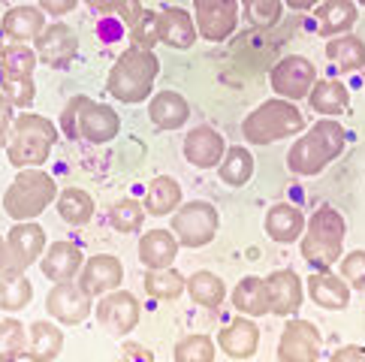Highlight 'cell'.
Listing matches in <instances>:
<instances>
[{
	"label": "cell",
	"mask_w": 365,
	"mask_h": 362,
	"mask_svg": "<svg viewBox=\"0 0 365 362\" xmlns=\"http://www.w3.org/2000/svg\"><path fill=\"white\" fill-rule=\"evenodd\" d=\"M308 103H311V109H317L320 115H344L350 106V90L338 79H323L311 88Z\"/></svg>",
	"instance_id": "obj_32"
},
{
	"label": "cell",
	"mask_w": 365,
	"mask_h": 362,
	"mask_svg": "<svg viewBox=\"0 0 365 362\" xmlns=\"http://www.w3.org/2000/svg\"><path fill=\"white\" fill-rule=\"evenodd\" d=\"M272 88L281 100H302L317 85V67L302 55H287L272 67Z\"/></svg>",
	"instance_id": "obj_9"
},
{
	"label": "cell",
	"mask_w": 365,
	"mask_h": 362,
	"mask_svg": "<svg viewBox=\"0 0 365 362\" xmlns=\"http://www.w3.org/2000/svg\"><path fill=\"white\" fill-rule=\"evenodd\" d=\"M40 9L51 12V16H67L76 9V0H40Z\"/></svg>",
	"instance_id": "obj_51"
},
{
	"label": "cell",
	"mask_w": 365,
	"mask_h": 362,
	"mask_svg": "<svg viewBox=\"0 0 365 362\" xmlns=\"http://www.w3.org/2000/svg\"><path fill=\"white\" fill-rule=\"evenodd\" d=\"M302 127H305L302 112L290 100H266L245 118L242 133L251 145H269V142L302 133Z\"/></svg>",
	"instance_id": "obj_6"
},
{
	"label": "cell",
	"mask_w": 365,
	"mask_h": 362,
	"mask_svg": "<svg viewBox=\"0 0 365 362\" xmlns=\"http://www.w3.org/2000/svg\"><path fill=\"white\" fill-rule=\"evenodd\" d=\"M344 142H347L344 127L338 121H332V118L317 121L287 151V166H290V172H296V175H317L344 151Z\"/></svg>",
	"instance_id": "obj_2"
},
{
	"label": "cell",
	"mask_w": 365,
	"mask_h": 362,
	"mask_svg": "<svg viewBox=\"0 0 365 362\" xmlns=\"http://www.w3.org/2000/svg\"><path fill=\"white\" fill-rule=\"evenodd\" d=\"M178 257V239L175 232L169 229H148L145 236L139 239V263L145 266L148 272H158V269H173Z\"/></svg>",
	"instance_id": "obj_20"
},
{
	"label": "cell",
	"mask_w": 365,
	"mask_h": 362,
	"mask_svg": "<svg viewBox=\"0 0 365 362\" xmlns=\"http://www.w3.org/2000/svg\"><path fill=\"white\" fill-rule=\"evenodd\" d=\"M34 51L40 63H48V67H67V63L76 58L79 51V36L70 24H48V28L34 40Z\"/></svg>",
	"instance_id": "obj_14"
},
{
	"label": "cell",
	"mask_w": 365,
	"mask_h": 362,
	"mask_svg": "<svg viewBox=\"0 0 365 362\" xmlns=\"http://www.w3.org/2000/svg\"><path fill=\"white\" fill-rule=\"evenodd\" d=\"M12 121H16V118H12V103H9L4 94H0V148H4L6 142H9Z\"/></svg>",
	"instance_id": "obj_47"
},
{
	"label": "cell",
	"mask_w": 365,
	"mask_h": 362,
	"mask_svg": "<svg viewBox=\"0 0 365 362\" xmlns=\"http://www.w3.org/2000/svg\"><path fill=\"white\" fill-rule=\"evenodd\" d=\"M197 31L208 43H224L239 28V4L236 0H193Z\"/></svg>",
	"instance_id": "obj_10"
},
{
	"label": "cell",
	"mask_w": 365,
	"mask_h": 362,
	"mask_svg": "<svg viewBox=\"0 0 365 362\" xmlns=\"http://www.w3.org/2000/svg\"><path fill=\"white\" fill-rule=\"evenodd\" d=\"M266 290H269V305L272 314L278 317H290L302 308V278L293 269H278L266 278Z\"/></svg>",
	"instance_id": "obj_17"
},
{
	"label": "cell",
	"mask_w": 365,
	"mask_h": 362,
	"mask_svg": "<svg viewBox=\"0 0 365 362\" xmlns=\"http://www.w3.org/2000/svg\"><path fill=\"white\" fill-rule=\"evenodd\" d=\"M359 4H362V6H365V0H359Z\"/></svg>",
	"instance_id": "obj_55"
},
{
	"label": "cell",
	"mask_w": 365,
	"mask_h": 362,
	"mask_svg": "<svg viewBox=\"0 0 365 362\" xmlns=\"http://www.w3.org/2000/svg\"><path fill=\"white\" fill-rule=\"evenodd\" d=\"M305 227H308L305 214L290 202H278L266 212V232H269V239L278 244H290L296 239H302Z\"/></svg>",
	"instance_id": "obj_25"
},
{
	"label": "cell",
	"mask_w": 365,
	"mask_h": 362,
	"mask_svg": "<svg viewBox=\"0 0 365 362\" xmlns=\"http://www.w3.org/2000/svg\"><path fill=\"white\" fill-rule=\"evenodd\" d=\"M320 332L311 320H290L281 332L278 359L281 362H317Z\"/></svg>",
	"instance_id": "obj_12"
},
{
	"label": "cell",
	"mask_w": 365,
	"mask_h": 362,
	"mask_svg": "<svg viewBox=\"0 0 365 362\" xmlns=\"http://www.w3.org/2000/svg\"><path fill=\"white\" fill-rule=\"evenodd\" d=\"M118 362H154V356H151V351H145L142 344H136V341H127L124 347H121V356H118Z\"/></svg>",
	"instance_id": "obj_48"
},
{
	"label": "cell",
	"mask_w": 365,
	"mask_h": 362,
	"mask_svg": "<svg viewBox=\"0 0 365 362\" xmlns=\"http://www.w3.org/2000/svg\"><path fill=\"white\" fill-rule=\"evenodd\" d=\"M329 362H365V347H359V344H344V347H338V351L332 353Z\"/></svg>",
	"instance_id": "obj_50"
},
{
	"label": "cell",
	"mask_w": 365,
	"mask_h": 362,
	"mask_svg": "<svg viewBox=\"0 0 365 362\" xmlns=\"http://www.w3.org/2000/svg\"><path fill=\"white\" fill-rule=\"evenodd\" d=\"M6 242H9L12 257H16V263L21 266V272L28 266H34L46 254V232H43L40 224H34V221L16 224L6 232Z\"/></svg>",
	"instance_id": "obj_21"
},
{
	"label": "cell",
	"mask_w": 365,
	"mask_h": 362,
	"mask_svg": "<svg viewBox=\"0 0 365 362\" xmlns=\"http://www.w3.org/2000/svg\"><path fill=\"white\" fill-rule=\"evenodd\" d=\"M242 9L254 28H272L281 19V0H242Z\"/></svg>",
	"instance_id": "obj_42"
},
{
	"label": "cell",
	"mask_w": 365,
	"mask_h": 362,
	"mask_svg": "<svg viewBox=\"0 0 365 362\" xmlns=\"http://www.w3.org/2000/svg\"><path fill=\"white\" fill-rule=\"evenodd\" d=\"M217 172H220V181H227L230 187L247 185V181H251V175H254V154L247 151L245 145L227 148L224 160H220V166H217Z\"/></svg>",
	"instance_id": "obj_34"
},
{
	"label": "cell",
	"mask_w": 365,
	"mask_h": 362,
	"mask_svg": "<svg viewBox=\"0 0 365 362\" xmlns=\"http://www.w3.org/2000/svg\"><path fill=\"white\" fill-rule=\"evenodd\" d=\"M232 308L247 317H263L272 311L269 305V290H266V278H242L232 290Z\"/></svg>",
	"instance_id": "obj_28"
},
{
	"label": "cell",
	"mask_w": 365,
	"mask_h": 362,
	"mask_svg": "<svg viewBox=\"0 0 365 362\" xmlns=\"http://www.w3.org/2000/svg\"><path fill=\"white\" fill-rule=\"evenodd\" d=\"M61 124H63V130H67V136H70V139L79 136V127H76V106H73V103H67V109H63Z\"/></svg>",
	"instance_id": "obj_52"
},
{
	"label": "cell",
	"mask_w": 365,
	"mask_h": 362,
	"mask_svg": "<svg viewBox=\"0 0 365 362\" xmlns=\"http://www.w3.org/2000/svg\"><path fill=\"white\" fill-rule=\"evenodd\" d=\"M158 73H160V61L154 51L130 46L109 70V79H106L109 94L121 103H142L148 100Z\"/></svg>",
	"instance_id": "obj_4"
},
{
	"label": "cell",
	"mask_w": 365,
	"mask_h": 362,
	"mask_svg": "<svg viewBox=\"0 0 365 362\" xmlns=\"http://www.w3.org/2000/svg\"><path fill=\"white\" fill-rule=\"evenodd\" d=\"M31 296H34V287L24 278V272H19V275H0V308L4 311H21L31 302Z\"/></svg>",
	"instance_id": "obj_38"
},
{
	"label": "cell",
	"mask_w": 365,
	"mask_h": 362,
	"mask_svg": "<svg viewBox=\"0 0 365 362\" xmlns=\"http://www.w3.org/2000/svg\"><path fill=\"white\" fill-rule=\"evenodd\" d=\"M178 205H181V185L175 178H169V175H158L148 185L145 212L154 214V217H163V214L178 212Z\"/></svg>",
	"instance_id": "obj_31"
},
{
	"label": "cell",
	"mask_w": 365,
	"mask_h": 362,
	"mask_svg": "<svg viewBox=\"0 0 365 362\" xmlns=\"http://www.w3.org/2000/svg\"><path fill=\"white\" fill-rule=\"evenodd\" d=\"M187 293H190V299L197 305L217 308L220 302H224L227 287H224V281H220L215 272H197V275L187 278Z\"/></svg>",
	"instance_id": "obj_35"
},
{
	"label": "cell",
	"mask_w": 365,
	"mask_h": 362,
	"mask_svg": "<svg viewBox=\"0 0 365 362\" xmlns=\"http://www.w3.org/2000/svg\"><path fill=\"white\" fill-rule=\"evenodd\" d=\"M0 31H4V36H9L12 43L36 40V36L46 31V12L40 6H12L9 12H4Z\"/></svg>",
	"instance_id": "obj_24"
},
{
	"label": "cell",
	"mask_w": 365,
	"mask_h": 362,
	"mask_svg": "<svg viewBox=\"0 0 365 362\" xmlns=\"http://www.w3.org/2000/svg\"><path fill=\"white\" fill-rule=\"evenodd\" d=\"M224 154H227V142L215 127L200 124L185 136V157L197 170H215L224 160Z\"/></svg>",
	"instance_id": "obj_16"
},
{
	"label": "cell",
	"mask_w": 365,
	"mask_h": 362,
	"mask_svg": "<svg viewBox=\"0 0 365 362\" xmlns=\"http://www.w3.org/2000/svg\"><path fill=\"white\" fill-rule=\"evenodd\" d=\"M308 293L320 308L326 311H344L350 305V287L341 275H332L329 269L326 272H314L308 278Z\"/></svg>",
	"instance_id": "obj_23"
},
{
	"label": "cell",
	"mask_w": 365,
	"mask_h": 362,
	"mask_svg": "<svg viewBox=\"0 0 365 362\" xmlns=\"http://www.w3.org/2000/svg\"><path fill=\"white\" fill-rule=\"evenodd\" d=\"M0 55H4V43H0Z\"/></svg>",
	"instance_id": "obj_54"
},
{
	"label": "cell",
	"mask_w": 365,
	"mask_h": 362,
	"mask_svg": "<svg viewBox=\"0 0 365 362\" xmlns=\"http://www.w3.org/2000/svg\"><path fill=\"white\" fill-rule=\"evenodd\" d=\"M284 4L290 6V9H299V12H302V9H314V6H317V0H284Z\"/></svg>",
	"instance_id": "obj_53"
},
{
	"label": "cell",
	"mask_w": 365,
	"mask_h": 362,
	"mask_svg": "<svg viewBox=\"0 0 365 362\" xmlns=\"http://www.w3.org/2000/svg\"><path fill=\"white\" fill-rule=\"evenodd\" d=\"M121 281H124V263L112 254H97V257H91V260H85L82 275H79L82 290L91 299H94V296L115 293L121 287Z\"/></svg>",
	"instance_id": "obj_15"
},
{
	"label": "cell",
	"mask_w": 365,
	"mask_h": 362,
	"mask_svg": "<svg viewBox=\"0 0 365 362\" xmlns=\"http://www.w3.org/2000/svg\"><path fill=\"white\" fill-rule=\"evenodd\" d=\"M142 317V308L136 302L133 293L127 290H115V293H106L97 305V320L100 326H106L112 335H127L136 329V323Z\"/></svg>",
	"instance_id": "obj_13"
},
{
	"label": "cell",
	"mask_w": 365,
	"mask_h": 362,
	"mask_svg": "<svg viewBox=\"0 0 365 362\" xmlns=\"http://www.w3.org/2000/svg\"><path fill=\"white\" fill-rule=\"evenodd\" d=\"M58 142V127L51 118L36 112H24L12 121L9 142H6V157L19 170H40L48 160L51 148Z\"/></svg>",
	"instance_id": "obj_1"
},
{
	"label": "cell",
	"mask_w": 365,
	"mask_h": 362,
	"mask_svg": "<svg viewBox=\"0 0 365 362\" xmlns=\"http://www.w3.org/2000/svg\"><path fill=\"white\" fill-rule=\"evenodd\" d=\"M314 16H317V33L332 40V36H341L354 28L359 12L354 0H323V4H317Z\"/></svg>",
	"instance_id": "obj_27"
},
{
	"label": "cell",
	"mask_w": 365,
	"mask_h": 362,
	"mask_svg": "<svg viewBox=\"0 0 365 362\" xmlns=\"http://www.w3.org/2000/svg\"><path fill=\"white\" fill-rule=\"evenodd\" d=\"M220 351H224L230 359H251L257 353V344H259V329L254 320L239 317L232 320L227 329H220Z\"/></svg>",
	"instance_id": "obj_26"
},
{
	"label": "cell",
	"mask_w": 365,
	"mask_h": 362,
	"mask_svg": "<svg viewBox=\"0 0 365 362\" xmlns=\"http://www.w3.org/2000/svg\"><path fill=\"white\" fill-rule=\"evenodd\" d=\"M46 311L58 323H63V326H76V323H82V320L91 317L94 302H91V296L82 290V284L61 281L46 296Z\"/></svg>",
	"instance_id": "obj_11"
},
{
	"label": "cell",
	"mask_w": 365,
	"mask_h": 362,
	"mask_svg": "<svg viewBox=\"0 0 365 362\" xmlns=\"http://www.w3.org/2000/svg\"><path fill=\"white\" fill-rule=\"evenodd\" d=\"M142 221H145V205H139L136 200H118L109 209V224L118 232H136L142 229Z\"/></svg>",
	"instance_id": "obj_40"
},
{
	"label": "cell",
	"mask_w": 365,
	"mask_h": 362,
	"mask_svg": "<svg viewBox=\"0 0 365 362\" xmlns=\"http://www.w3.org/2000/svg\"><path fill=\"white\" fill-rule=\"evenodd\" d=\"M217 227H220V214L205 200L178 205V212L173 214V232L178 244H185V248H202V244H208L217 236Z\"/></svg>",
	"instance_id": "obj_7"
},
{
	"label": "cell",
	"mask_w": 365,
	"mask_h": 362,
	"mask_svg": "<svg viewBox=\"0 0 365 362\" xmlns=\"http://www.w3.org/2000/svg\"><path fill=\"white\" fill-rule=\"evenodd\" d=\"M344 236H347V224L338 209L332 205H320L311 214V221L302 232V257L308 266H314V272H326L341 260V248H344Z\"/></svg>",
	"instance_id": "obj_3"
},
{
	"label": "cell",
	"mask_w": 365,
	"mask_h": 362,
	"mask_svg": "<svg viewBox=\"0 0 365 362\" xmlns=\"http://www.w3.org/2000/svg\"><path fill=\"white\" fill-rule=\"evenodd\" d=\"M21 356H28V332L21 320L9 317L0 323V362H19Z\"/></svg>",
	"instance_id": "obj_36"
},
{
	"label": "cell",
	"mask_w": 365,
	"mask_h": 362,
	"mask_svg": "<svg viewBox=\"0 0 365 362\" xmlns=\"http://www.w3.org/2000/svg\"><path fill=\"white\" fill-rule=\"evenodd\" d=\"M148 118L154 127H160V130H178V127L187 124L190 106L178 90H160V94H154L148 103Z\"/></svg>",
	"instance_id": "obj_22"
},
{
	"label": "cell",
	"mask_w": 365,
	"mask_h": 362,
	"mask_svg": "<svg viewBox=\"0 0 365 362\" xmlns=\"http://www.w3.org/2000/svg\"><path fill=\"white\" fill-rule=\"evenodd\" d=\"M197 21L190 19V12L178 9V6H166L158 12V40L166 43L169 48H190L197 43Z\"/></svg>",
	"instance_id": "obj_19"
},
{
	"label": "cell",
	"mask_w": 365,
	"mask_h": 362,
	"mask_svg": "<svg viewBox=\"0 0 365 362\" xmlns=\"http://www.w3.org/2000/svg\"><path fill=\"white\" fill-rule=\"evenodd\" d=\"M63 347V332L58 326H51L48 320L31 323V344H28V359L31 362H51L58 359Z\"/></svg>",
	"instance_id": "obj_30"
},
{
	"label": "cell",
	"mask_w": 365,
	"mask_h": 362,
	"mask_svg": "<svg viewBox=\"0 0 365 362\" xmlns=\"http://www.w3.org/2000/svg\"><path fill=\"white\" fill-rule=\"evenodd\" d=\"M341 278L350 290H365V251H354L341 260Z\"/></svg>",
	"instance_id": "obj_46"
},
{
	"label": "cell",
	"mask_w": 365,
	"mask_h": 362,
	"mask_svg": "<svg viewBox=\"0 0 365 362\" xmlns=\"http://www.w3.org/2000/svg\"><path fill=\"white\" fill-rule=\"evenodd\" d=\"M55 200H58L55 178L43 170H21L4 193V212L16 224L34 221V217H40Z\"/></svg>",
	"instance_id": "obj_5"
},
{
	"label": "cell",
	"mask_w": 365,
	"mask_h": 362,
	"mask_svg": "<svg viewBox=\"0 0 365 362\" xmlns=\"http://www.w3.org/2000/svg\"><path fill=\"white\" fill-rule=\"evenodd\" d=\"M0 85H4V97L12 103V106H31L34 97H36V85L34 79L28 76V79H16V76H0Z\"/></svg>",
	"instance_id": "obj_44"
},
{
	"label": "cell",
	"mask_w": 365,
	"mask_h": 362,
	"mask_svg": "<svg viewBox=\"0 0 365 362\" xmlns=\"http://www.w3.org/2000/svg\"><path fill=\"white\" fill-rule=\"evenodd\" d=\"M85 266V254L76 242H51V248H46V254L40 257V269L48 281H73L76 272H82Z\"/></svg>",
	"instance_id": "obj_18"
},
{
	"label": "cell",
	"mask_w": 365,
	"mask_h": 362,
	"mask_svg": "<svg viewBox=\"0 0 365 362\" xmlns=\"http://www.w3.org/2000/svg\"><path fill=\"white\" fill-rule=\"evenodd\" d=\"M40 63V58H36V51L28 48L24 43H12L4 48V55H0V76H16V79H28V76H34V67Z\"/></svg>",
	"instance_id": "obj_37"
},
{
	"label": "cell",
	"mask_w": 365,
	"mask_h": 362,
	"mask_svg": "<svg viewBox=\"0 0 365 362\" xmlns=\"http://www.w3.org/2000/svg\"><path fill=\"white\" fill-rule=\"evenodd\" d=\"M175 362H215V341L208 335H187L175 344Z\"/></svg>",
	"instance_id": "obj_41"
},
{
	"label": "cell",
	"mask_w": 365,
	"mask_h": 362,
	"mask_svg": "<svg viewBox=\"0 0 365 362\" xmlns=\"http://www.w3.org/2000/svg\"><path fill=\"white\" fill-rule=\"evenodd\" d=\"M326 58L341 73H354L365 67V43L354 33H341V36H332L326 43Z\"/></svg>",
	"instance_id": "obj_29"
},
{
	"label": "cell",
	"mask_w": 365,
	"mask_h": 362,
	"mask_svg": "<svg viewBox=\"0 0 365 362\" xmlns=\"http://www.w3.org/2000/svg\"><path fill=\"white\" fill-rule=\"evenodd\" d=\"M70 103L76 106V127H79L82 139L94 142V145H106V142H112L121 133V118L115 109L103 106V103L91 97H76Z\"/></svg>",
	"instance_id": "obj_8"
},
{
	"label": "cell",
	"mask_w": 365,
	"mask_h": 362,
	"mask_svg": "<svg viewBox=\"0 0 365 362\" xmlns=\"http://www.w3.org/2000/svg\"><path fill=\"white\" fill-rule=\"evenodd\" d=\"M58 214L70 227H85L94 217V200L82 187H67L58 193Z\"/></svg>",
	"instance_id": "obj_33"
},
{
	"label": "cell",
	"mask_w": 365,
	"mask_h": 362,
	"mask_svg": "<svg viewBox=\"0 0 365 362\" xmlns=\"http://www.w3.org/2000/svg\"><path fill=\"white\" fill-rule=\"evenodd\" d=\"M130 40H133L136 48H154L160 40H158V12H142V19L130 28Z\"/></svg>",
	"instance_id": "obj_45"
},
{
	"label": "cell",
	"mask_w": 365,
	"mask_h": 362,
	"mask_svg": "<svg viewBox=\"0 0 365 362\" xmlns=\"http://www.w3.org/2000/svg\"><path fill=\"white\" fill-rule=\"evenodd\" d=\"M185 287H187V281L175 269H158L145 275V293L151 299H175V296L185 293Z\"/></svg>",
	"instance_id": "obj_39"
},
{
	"label": "cell",
	"mask_w": 365,
	"mask_h": 362,
	"mask_svg": "<svg viewBox=\"0 0 365 362\" xmlns=\"http://www.w3.org/2000/svg\"><path fill=\"white\" fill-rule=\"evenodd\" d=\"M21 266L16 263V257H12V248L9 242L0 236V275H19Z\"/></svg>",
	"instance_id": "obj_49"
},
{
	"label": "cell",
	"mask_w": 365,
	"mask_h": 362,
	"mask_svg": "<svg viewBox=\"0 0 365 362\" xmlns=\"http://www.w3.org/2000/svg\"><path fill=\"white\" fill-rule=\"evenodd\" d=\"M85 4L94 12H112V16H118L127 28H133L142 19V12H145L139 0H85Z\"/></svg>",
	"instance_id": "obj_43"
}]
</instances>
